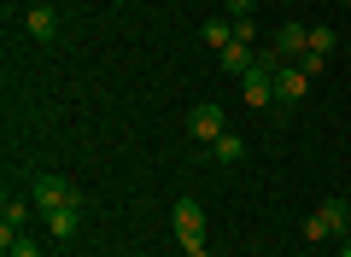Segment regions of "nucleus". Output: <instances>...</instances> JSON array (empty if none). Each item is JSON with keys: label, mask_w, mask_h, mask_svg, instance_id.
I'll use <instances>...</instances> for the list:
<instances>
[{"label": "nucleus", "mask_w": 351, "mask_h": 257, "mask_svg": "<svg viewBox=\"0 0 351 257\" xmlns=\"http://www.w3.org/2000/svg\"><path fill=\"white\" fill-rule=\"evenodd\" d=\"M29 205H36V217H47V210H59V205H82V187H76L71 175L41 170V175H29Z\"/></svg>", "instance_id": "f257e3e1"}, {"label": "nucleus", "mask_w": 351, "mask_h": 257, "mask_svg": "<svg viewBox=\"0 0 351 257\" xmlns=\"http://www.w3.org/2000/svg\"><path fill=\"white\" fill-rule=\"evenodd\" d=\"M276 64H281V59L258 53V64H252L246 82H240V94H246V106H252V111H269V106H276Z\"/></svg>", "instance_id": "f03ea898"}, {"label": "nucleus", "mask_w": 351, "mask_h": 257, "mask_svg": "<svg viewBox=\"0 0 351 257\" xmlns=\"http://www.w3.org/2000/svg\"><path fill=\"white\" fill-rule=\"evenodd\" d=\"M170 222H176V245L182 252H205V205L199 199H176Z\"/></svg>", "instance_id": "7ed1b4c3"}, {"label": "nucleus", "mask_w": 351, "mask_h": 257, "mask_svg": "<svg viewBox=\"0 0 351 257\" xmlns=\"http://www.w3.org/2000/svg\"><path fill=\"white\" fill-rule=\"evenodd\" d=\"M304 53H311V24H281L276 36H269V59H281V64H299Z\"/></svg>", "instance_id": "20e7f679"}, {"label": "nucleus", "mask_w": 351, "mask_h": 257, "mask_svg": "<svg viewBox=\"0 0 351 257\" xmlns=\"http://www.w3.org/2000/svg\"><path fill=\"white\" fill-rule=\"evenodd\" d=\"M188 135L199 140V147H211V140L228 135V129H223V106H217V99H205V106L188 111Z\"/></svg>", "instance_id": "39448f33"}, {"label": "nucleus", "mask_w": 351, "mask_h": 257, "mask_svg": "<svg viewBox=\"0 0 351 257\" xmlns=\"http://www.w3.org/2000/svg\"><path fill=\"white\" fill-rule=\"evenodd\" d=\"M29 217H36V205H29V199H12V193H6V205H0V245H12L18 234L29 228Z\"/></svg>", "instance_id": "423d86ee"}, {"label": "nucleus", "mask_w": 351, "mask_h": 257, "mask_svg": "<svg viewBox=\"0 0 351 257\" xmlns=\"http://www.w3.org/2000/svg\"><path fill=\"white\" fill-rule=\"evenodd\" d=\"M24 29H29L36 41H41V47H53V41H59V6H47V0H36V6L24 12Z\"/></svg>", "instance_id": "0eeeda50"}, {"label": "nucleus", "mask_w": 351, "mask_h": 257, "mask_svg": "<svg viewBox=\"0 0 351 257\" xmlns=\"http://www.w3.org/2000/svg\"><path fill=\"white\" fill-rule=\"evenodd\" d=\"M304 94H311V76L299 64H276V106H299Z\"/></svg>", "instance_id": "6e6552de"}, {"label": "nucleus", "mask_w": 351, "mask_h": 257, "mask_svg": "<svg viewBox=\"0 0 351 257\" xmlns=\"http://www.w3.org/2000/svg\"><path fill=\"white\" fill-rule=\"evenodd\" d=\"M41 228L53 234V240H76V228H82V205H59L41 217Z\"/></svg>", "instance_id": "1a4fd4ad"}, {"label": "nucleus", "mask_w": 351, "mask_h": 257, "mask_svg": "<svg viewBox=\"0 0 351 257\" xmlns=\"http://www.w3.org/2000/svg\"><path fill=\"white\" fill-rule=\"evenodd\" d=\"M217 64H223L228 76H246L252 64H258V53H252V41H228V47L217 53Z\"/></svg>", "instance_id": "9d476101"}, {"label": "nucleus", "mask_w": 351, "mask_h": 257, "mask_svg": "<svg viewBox=\"0 0 351 257\" xmlns=\"http://www.w3.org/2000/svg\"><path fill=\"white\" fill-rule=\"evenodd\" d=\"M316 210H322V222H328V228L339 234V240H346V234H351V210H346V199H322V205H316Z\"/></svg>", "instance_id": "9b49d317"}, {"label": "nucleus", "mask_w": 351, "mask_h": 257, "mask_svg": "<svg viewBox=\"0 0 351 257\" xmlns=\"http://www.w3.org/2000/svg\"><path fill=\"white\" fill-rule=\"evenodd\" d=\"M205 152H211V164H240V158H246V140H240V135H223V140H211Z\"/></svg>", "instance_id": "f8f14e48"}, {"label": "nucleus", "mask_w": 351, "mask_h": 257, "mask_svg": "<svg viewBox=\"0 0 351 257\" xmlns=\"http://www.w3.org/2000/svg\"><path fill=\"white\" fill-rule=\"evenodd\" d=\"M199 41H205V47H217V53H223L228 41H234V24H228V18H205V29H199Z\"/></svg>", "instance_id": "ddd939ff"}, {"label": "nucleus", "mask_w": 351, "mask_h": 257, "mask_svg": "<svg viewBox=\"0 0 351 257\" xmlns=\"http://www.w3.org/2000/svg\"><path fill=\"white\" fill-rule=\"evenodd\" d=\"M334 29H328V24H311V53H334Z\"/></svg>", "instance_id": "4468645a"}, {"label": "nucleus", "mask_w": 351, "mask_h": 257, "mask_svg": "<svg viewBox=\"0 0 351 257\" xmlns=\"http://www.w3.org/2000/svg\"><path fill=\"white\" fill-rule=\"evenodd\" d=\"M6 257H41V245H36V240H29V234H18V240H12V245H6Z\"/></svg>", "instance_id": "2eb2a0df"}, {"label": "nucleus", "mask_w": 351, "mask_h": 257, "mask_svg": "<svg viewBox=\"0 0 351 257\" xmlns=\"http://www.w3.org/2000/svg\"><path fill=\"white\" fill-rule=\"evenodd\" d=\"M299 71H304V76H322V71H328V53H304Z\"/></svg>", "instance_id": "dca6fc26"}, {"label": "nucleus", "mask_w": 351, "mask_h": 257, "mask_svg": "<svg viewBox=\"0 0 351 257\" xmlns=\"http://www.w3.org/2000/svg\"><path fill=\"white\" fill-rule=\"evenodd\" d=\"M228 24H234V41H252V36H258V24H252V12H246V18H228Z\"/></svg>", "instance_id": "f3484780"}, {"label": "nucleus", "mask_w": 351, "mask_h": 257, "mask_svg": "<svg viewBox=\"0 0 351 257\" xmlns=\"http://www.w3.org/2000/svg\"><path fill=\"white\" fill-rule=\"evenodd\" d=\"M252 6H258V0H228V18H246Z\"/></svg>", "instance_id": "a211bd4d"}, {"label": "nucleus", "mask_w": 351, "mask_h": 257, "mask_svg": "<svg viewBox=\"0 0 351 257\" xmlns=\"http://www.w3.org/2000/svg\"><path fill=\"white\" fill-rule=\"evenodd\" d=\"M339 257H351V234H346V240H339Z\"/></svg>", "instance_id": "6ab92c4d"}, {"label": "nucleus", "mask_w": 351, "mask_h": 257, "mask_svg": "<svg viewBox=\"0 0 351 257\" xmlns=\"http://www.w3.org/2000/svg\"><path fill=\"white\" fill-rule=\"evenodd\" d=\"M182 257H211V252H182Z\"/></svg>", "instance_id": "aec40b11"}, {"label": "nucleus", "mask_w": 351, "mask_h": 257, "mask_svg": "<svg viewBox=\"0 0 351 257\" xmlns=\"http://www.w3.org/2000/svg\"><path fill=\"white\" fill-rule=\"evenodd\" d=\"M112 6H129V0H112Z\"/></svg>", "instance_id": "412c9836"}]
</instances>
